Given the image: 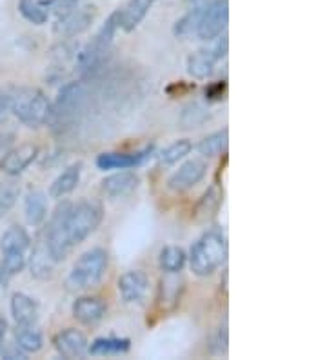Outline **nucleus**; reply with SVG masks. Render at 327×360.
<instances>
[{
  "label": "nucleus",
  "instance_id": "1",
  "mask_svg": "<svg viewBox=\"0 0 327 360\" xmlns=\"http://www.w3.org/2000/svg\"><path fill=\"white\" fill-rule=\"evenodd\" d=\"M6 110L13 113L27 128H40L48 124L51 104L40 89L27 86H11L0 93Z\"/></svg>",
  "mask_w": 327,
  "mask_h": 360
},
{
  "label": "nucleus",
  "instance_id": "2",
  "mask_svg": "<svg viewBox=\"0 0 327 360\" xmlns=\"http://www.w3.org/2000/svg\"><path fill=\"white\" fill-rule=\"evenodd\" d=\"M227 257V242L226 238L217 231H210L202 235L195 242L189 253V264L191 271L198 277H207L211 273L217 271Z\"/></svg>",
  "mask_w": 327,
  "mask_h": 360
},
{
  "label": "nucleus",
  "instance_id": "3",
  "mask_svg": "<svg viewBox=\"0 0 327 360\" xmlns=\"http://www.w3.org/2000/svg\"><path fill=\"white\" fill-rule=\"evenodd\" d=\"M105 269H108V253L102 248H93L75 262L65 278V285L71 291L89 290L102 281Z\"/></svg>",
  "mask_w": 327,
  "mask_h": 360
},
{
  "label": "nucleus",
  "instance_id": "4",
  "mask_svg": "<svg viewBox=\"0 0 327 360\" xmlns=\"http://www.w3.org/2000/svg\"><path fill=\"white\" fill-rule=\"evenodd\" d=\"M104 211L96 202L82 200L79 204H70L68 215H65V231L71 246H79L86 240L102 222Z\"/></svg>",
  "mask_w": 327,
  "mask_h": 360
},
{
  "label": "nucleus",
  "instance_id": "5",
  "mask_svg": "<svg viewBox=\"0 0 327 360\" xmlns=\"http://www.w3.org/2000/svg\"><path fill=\"white\" fill-rule=\"evenodd\" d=\"M84 101H86V91L80 82L65 84L64 88L58 93L57 101L51 105V113H49L48 124H51L57 131L70 128L75 122L79 111L82 110Z\"/></svg>",
  "mask_w": 327,
  "mask_h": 360
},
{
  "label": "nucleus",
  "instance_id": "6",
  "mask_svg": "<svg viewBox=\"0 0 327 360\" xmlns=\"http://www.w3.org/2000/svg\"><path fill=\"white\" fill-rule=\"evenodd\" d=\"M118 15L115 11L113 15H109L108 20L102 24V27L98 30V33L95 35V39L86 46V48L80 51L79 55V70L82 73H91L93 70L101 66L102 60L108 55L109 48L113 44V39L118 31Z\"/></svg>",
  "mask_w": 327,
  "mask_h": 360
},
{
  "label": "nucleus",
  "instance_id": "7",
  "mask_svg": "<svg viewBox=\"0 0 327 360\" xmlns=\"http://www.w3.org/2000/svg\"><path fill=\"white\" fill-rule=\"evenodd\" d=\"M68 210H70V202H64L62 206H58L57 211L53 213L48 229L44 233V238H46V244L49 248V253H51V257L57 262H62L65 257L70 255V251L73 250V246L70 244V238H68V231H65V215H68Z\"/></svg>",
  "mask_w": 327,
  "mask_h": 360
},
{
  "label": "nucleus",
  "instance_id": "8",
  "mask_svg": "<svg viewBox=\"0 0 327 360\" xmlns=\"http://www.w3.org/2000/svg\"><path fill=\"white\" fill-rule=\"evenodd\" d=\"M227 18H229V2L227 0H211L210 4H205L202 9L200 22L196 30L198 39L205 40V42L218 39L226 30Z\"/></svg>",
  "mask_w": 327,
  "mask_h": 360
},
{
  "label": "nucleus",
  "instance_id": "9",
  "mask_svg": "<svg viewBox=\"0 0 327 360\" xmlns=\"http://www.w3.org/2000/svg\"><path fill=\"white\" fill-rule=\"evenodd\" d=\"M227 53V37H222L217 44L210 49H200V51L193 53L188 58V73L193 79H207L213 75L214 64L222 60Z\"/></svg>",
  "mask_w": 327,
  "mask_h": 360
},
{
  "label": "nucleus",
  "instance_id": "10",
  "mask_svg": "<svg viewBox=\"0 0 327 360\" xmlns=\"http://www.w3.org/2000/svg\"><path fill=\"white\" fill-rule=\"evenodd\" d=\"M205 173H207V162L202 160V158H191L188 162H184L182 166L169 176V180H167V188H169L171 191H177V193L188 191V189L195 188V186L204 179Z\"/></svg>",
  "mask_w": 327,
  "mask_h": 360
},
{
  "label": "nucleus",
  "instance_id": "11",
  "mask_svg": "<svg viewBox=\"0 0 327 360\" xmlns=\"http://www.w3.org/2000/svg\"><path fill=\"white\" fill-rule=\"evenodd\" d=\"M149 291V277L142 269H131L118 278V293L124 302H142Z\"/></svg>",
  "mask_w": 327,
  "mask_h": 360
},
{
  "label": "nucleus",
  "instance_id": "12",
  "mask_svg": "<svg viewBox=\"0 0 327 360\" xmlns=\"http://www.w3.org/2000/svg\"><path fill=\"white\" fill-rule=\"evenodd\" d=\"M55 347H57L58 355L62 359L75 360V359H82L87 353V347H89V342H87L86 335L82 331L75 330V328H68V330L60 331V333L55 337Z\"/></svg>",
  "mask_w": 327,
  "mask_h": 360
},
{
  "label": "nucleus",
  "instance_id": "13",
  "mask_svg": "<svg viewBox=\"0 0 327 360\" xmlns=\"http://www.w3.org/2000/svg\"><path fill=\"white\" fill-rule=\"evenodd\" d=\"M39 155V148L33 144H20L17 148H13L11 151L0 158V172H4L6 175H20L24 169H26L30 164H33V160Z\"/></svg>",
  "mask_w": 327,
  "mask_h": 360
},
{
  "label": "nucleus",
  "instance_id": "14",
  "mask_svg": "<svg viewBox=\"0 0 327 360\" xmlns=\"http://www.w3.org/2000/svg\"><path fill=\"white\" fill-rule=\"evenodd\" d=\"M153 148H146L140 153H102L96 158V166L102 172H111V169H129V167L140 166L146 158L151 157Z\"/></svg>",
  "mask_w": 327,
  "mask_h": 360
},
{
  "label": "nucleus",
  "instance_id": "15",
  "mask_svg": "<svg viewBox=\"0 0 327 360\" xmlns=\"http://www.w3.org/2000/svg\"><path fill=\"white\" fill-rule=\"evenodd\" d=\"M71 311L80 324L95 326L105 316V304L96 297H80L73 302Z\"/></svg>",
  "mask_w": 327,
  "mask_h": 360
},
{
  "label": "nucleus",
  "instance_id": "16",
  "mask_svg": "<svg viewBox=\"0 0 327 360\" xmlns=\"http://www.w3.org/2000/svg\"><path fill=\"white\" fill-rule=\"evenodd\" d=\"M139 175L131 172H120L115 175H109L102 180V191L111 198H122L131 195L139 188Z\"/></svg>",
  "mask_w": 327,
  "mask_h": 360
},
{
  "label": "nucleus",
  "instance_id": "17",
  "mask_svg": "<svg viewBox=\"0 0 327 360\" xmlns=\"http://www.w3.org/2000/svg\"><path fill=\"white\" fill-rule=\"evenodd\" d=\"M157 0H129L122 9H118V26L126 31H133L146 18L149 9Z\"/></svg>",
  "mask_w": 327,
  "mask_h": 360
},
{
  "label": "nucleus",
  "instance_id": "18",
  "mask_svg": "<svg viewBox=\"0 0 327 360\" xmlns=\"http://www.w3.org/2000/svg\"><path fill=\"white\" fill-rule=\"evenodd\" d=\"M55 264L57 260L53 259L51 253H49V248L46 244V238L40 237L37 246L33 248V253H31V262L30 269L31 275L40 281H46V278H51L53 269H55Z\"/></svg>",
  "mask_w": 327,
  "mask_h": 360
},
{
  "label": "nucleus",
  "instance_id": "19",
  "mask_svg": "<svg viewBox=\"0 0 327 360\" xmlns=\"http://www.w3.org/2000/svg\"><path fill=\"white\" fill-rule=\"evenodd\" d=\"M93 13H89L87 9H73L70 15L58 18L57 26H55V33L62 37H75L87 30V26L91 24Z\"/></svg>",
  "mask_w": 327,
  "mask_h": 360
},
{
  "label": "nucleus",
  "instance_id": "20",
  "mask_svg": "<svg viewBox=\"0 0 327 360\" xmlns=\"http://www.w3.org/2000/svg\"><path fill=\"white\" fill-rule=\"evenodd\" d=\"M80 173H82V164H73V166L65 167L64 172L53 180L51 188H49V197L51 198H64L70 193H73L75 188L80 182Z\"/></svg>",
  "mask_w": 327,
  "mask_h": 360
},
{
  "label": "nucleus",
  "instance_id": "21",
  "mask_svg": "<svg viewBox=\"0 0 327 360\" xmlns=\"http://www.w3.org/2000/svg\"><path fill=\"white\" fill-rule=\"evenodd\" d=\"M11 315L17 326H31L37 322L39 306L26 293H13L11 297Z\"/></svg>",
  "mask_w": 327,
  "mask_h": 360
},
{
  "label": "nucleus",
  "instance_id": "22",
  "mask_svg": "<svg viewBox=\"0 0 327 360\" xmlns=\"http://www.w3.org/2000/svg\"><path fill=\"white\" fill-rule=\"evenodd\" d=\"M24 215L27 224L40 226L48 215V197L40 189H33L24 198Z\"/></svg>",
  "mask_w": 327,
  "mask_h": 360
},
{
  "label": "nucleus",
  "instance_id": "23",
  "mask_svg": "<svg viewBox=\"0 0 327 360\" xmlns=\"http://www.w3.org/2000/svg\"><path fill=\"white\" fill-rule=\"evenodd\" d=\"M15 340L24 353H39L44 346V337L40 330H37L35 324L17 326Z\"/></svg>",
  "mask_w": 327,
  "mask_h": 360
},
{
  "label": "nucleus",
  "instance_id": "24",
  "mask_svg": "<svg viewBox=\"0 0 327 360\" xmlns=\"http://www.w3.org/2000/svg\"><path fill=\"white\" fill-rule=\"evenodd\" d=\"M31 246V238L26 233V229L20 226H11L8 231L0 238V251L8 253V251H22L26 253Z\"/></svg>",
  "mask_w": 327,
  "mask_h": 360
},
{
  "label": "nucleus",
  "instance_id": "25",
  "mask_svg": "<svg viewBox=\"0 0 327 360\" xmlns=\"http://www.w3.org/2000/svg\"><path fill=\"white\" fill-rule=\"evenodd\" d=\"M129 346V338L102 337L93 340L91 346L87 347V353H91V355H118V353H126Z\"/></svg>",
  "mask_w": 327,
  "mask_h": 360
},
{
  "label": "nucleus",
  "instance_id": "26",
  "mask_svg": "<svg viewBox=\"0 0 327 360\" xmlns=\"http://www.w3.org/2000/svg\"><path fill=\"white\" fill-rule=\"evenodd\" d=\"M186 260L188 255L186 251L179 246H167L160 251V257H158V264H160L162 271L174 275V273L182 271L184 266H186Z\"/></svg>",
  "mask_w": 327,
  "mask_h": 360
},
{
  "label": "nucleus",
  "instance_id": "27",
  "mask_svg": "<svg viewBox=\"0 0 327 360\" xmlns=\"http://www.w3.org/2000/svg\"><path fill=\"white\" fill-rule=\"evenodd\" d=\"M18 11L27 22L35 24V26H42V24L48 22L49 18L48 8L40 0H20L18 2Z\"/></svg>",
  "mask_w": 327,
  "mask_h": 360
},
{
  "label": "nucleus",
  "instance_id": "28",
  "mask_svg": "<svg viewBox=\"0 0 327 360\" xmlns=\"http://www.w3.org/2000/svg\"><path fill=\"white\" fill-rule=\"evenodd\" d=\"M204 6H195L189 13H186L180 20H177V24H174L173 27L174 37H179V39H189V37L196 35V30H198V22H200Z\"/></svg>",
  "mask_w": 327,
  "mask_h": 360
},
{
  "label": "nucleus",
  "instance_id": "29",
  "mask_svg": "<svg viewBox=\"0 0 327 360\" xmlns=\"http://www.w3.org/2000/svg\"><path fill=\"white\" fill-rule=\"evenodd\" d=\"M227 129H222V131H217L213 135H207L204 141H200V144L196 146V150L202 157L213 158L218 157V155H222L227 148Z\"/></svg>",
  "mask_w": 327,
  "mask_h": 360
},
{
  "label": "nucleus",
  "instance_id": "30",
  "mask_svg": "<svg viewBox=\"0 0 327 360\" xmlns=\"http://www.w3.org/2000/svg\"><path fill=\"white\" fill-rule=\"evenodd\" d=\"M220 198H222V195H220V191H218V188H211L207 193L202 197V200L198 202V206H196V220L198 222H204V220H210L211 217L217 213L218 206H220Z\"/></svg>",
  "mask_w": 327,
  "mask_h": 360
},
{
  "label": "nucleus",
  "instance_id": "31",
  "mask_svg": "<svg viewBox=\"0 0 327 360\" xmlns=\"http://www.w3.org/2000/svg\"><path fill=\"white\" fill-rule=\"evenodd\" d=\"M193 150V144L188 139H182V141H174L173 144H169L166 150L160 153V162L164 166H173L179 160H182L186 155H189V151Z\"/></svg>",
  "mask_w": 327,
  "mask_h": 360
},
{
  "label": "nucleus",
  "instance_id": "32",
  "mask_svg": "<svg viewBox=\"0 0 327 360\" xmlns=\"http://www.w3.org/2000/svg\"><path fill=\"white\" fill-rule=\"evenodd\" d=\"M18 195H20V188H18V184H15L13 180L0 182V219L13 210L18 200Z\"/></svg>",
  "mask_w": 327,
  "mask_h": 360
},
{
  "label": "nucleus",
  "instance_id": "33",
  "mask_svg": "<svg viewBox=\"0 0 327 360\" xmlns=\"http://www.w3.org/2000/svg\"><path fill=\"white\" fill-rule=\"evenodd\" d=\"M207 119V110L200 104H189L186 110H184L182 117H180V122H182L184 128H196L200 126L204 120Z\"/></svg>",
  "mask_w": 327,
  "mask_h": 360
},
{
  "label": "nucleus",
  "instance_id": "34",
  "mask_svg": "<svg viewBox=\"0 0 327 360\" xmlns=\"http://www.w3.org/2000/svg\"><path fill=\"white\" fill-rule=\"evenodd\" d=\"M2 266L9 271V275H17L26 268V253L22 251H8L2 253Z\"/></svg>",
  "mask_w": 327,
  "mask_h": 360
},
{
  "label": "nucleus",
  "instance_id": "35",
  "mask_svg": "<svg viewBox=\"0 0 327 360\" xmlns=\"http://www.w3.org/2000/svg\"><path fill=\"white\" fill-rule=\"evenodd\" d=\"M77 4H79V0H57V15L58 18L65 17V15H70L73 9H77Z\"/></svg>",
  "mask_w": 327,
  "mask_h": 360
},
{
  "label": "nucleus",
  "instance_id": "36",
  "mask_svg": "<svg viewBox=\"0 0 327 360\" xmlns=\"http://www.w3.org/2000/svg\"><path fill=\"white\" fill-rule=\"evenodd\" d=\"M224 93H226V82H218L210 89H205V95L210 97V101H220Z\"/></svg>",
  "mask_w": 327,
  "mask_h": 360
},
{
  "label": "nucleus",
  "instance_id": "37",
  "mask_svg": "<svg viewBox=\"0 0 327 360\" xmlns=\"http://www.w3.org/2000/svg\"><path fill=\"white\" fill-rule=\"evenodd\" d=\"M11 277H13V275H9L8 269H6L4 266L0 264V288H6V284H8L9 278Z\"/></svg>",
  "mask_w": 327,
  "mask_h": 360
},
{
  "label": "nucleus",
  "instance_id": "38",
  "mask_svg": "<svg viewBox=\"0 0 327 360\" xmlns=\"http://www.w3.org/2000/svg\"><path fill=\"white\" fill-rule=\"evenodd\" d=\"M4 333H6V321L0 319V352L4 349Z\"/></svg>",
  "mask_w": 327,
  "mask_h": 360
},
{
  "label": "nucleus",
  "instance_id": "39",
  "mask_svg": "<svg viewBox=\"0 0 327 360\" xmlns=\"http://www.w3.org/2000/svg\"><path fill=\"white\" fill-rule=\"evenodd\" d=\"M186 4H189L191 8H195V6H204V4H210L211 0H184Z\"/></svg>",
  "mask_w": 327,
  "mask_h": 360
},
{
  "label": "nucleus",
  "instance_id": "40",
  "mask_svg": "<svg viewBox=\"0 0 327 360\" xmlns=\"http://www.w3.org/2000/svg\"><path fill=\"white\" fill-rule=\"evenodd\" d=\"M6 105H4V102H2V98H0V120H2V117H4V113H6Z\"/></svg>",
  "mask_w": 327,
  "mask_h": 360
}]
</instances>
